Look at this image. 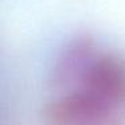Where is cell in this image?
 Segmentation results:
<instances>
[{"instance_id": "7a4b0ae2", "label": "cell", "mask_w": 125, "mask_h": 125, "mask_svg": "<svg viewBox=\"0 0 125 125\" xmlns=\"http://www.w3.org/2000/svg\"><path fill=\"white\" fill-rule=\"evenodd\" d=\"M75 87L89 90L122 110L125 108V61L95 50L71 89Z\"/></svg>"}, {"instance_id": "6da1fadb", "label": "cell", "mask_w": 125, "mask_h": 125, "mask_svg": "<svg viewBox=\"0 0 125 125\" xmlns=\"http://www.w3.org/2000/svg\"><path fill=\"white\" fill-rule=\"evenodd\" d=\"M121 109L82 87L63 92L44 108L47 125H120Z\"/></svg>"}]
</instances>
